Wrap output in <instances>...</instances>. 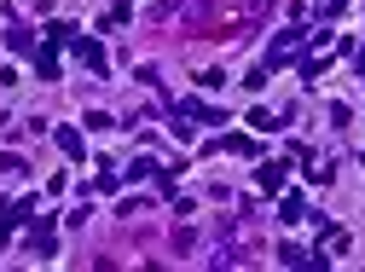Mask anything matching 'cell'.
<instances>
[{
	"mask_svg": "<svg viewBox=\"0 0 365 272\" xmlns=\"http://www.w3.org/2000/svg\"><path fill=\"white\" fill-rule=\"evenodd\" d=\"M24 220H29V197H24V203H6V209H0V244H12V232H18Z\"/></svg>",
	"mask_w": 365,
	"mask_h": 272,
	"instance_id": "6da1fadb",
	"label": "cell"
},
{
	"mask_svg": "<svg viewBox=\"0 0 365 272\" xmlns=\"http://www.w3.org/2000/svg\"><path fill=\"white\" fill-rule=\"evenodd\" d=\"M296 47H302V35H296V29H290V35H279V41H272V53H267V70L290 64V58H296Z\"/></svg>",
	"mask_w": 365,
	"mask_h": 272,
	"instance_id": "7a4b0ae2",
	"label": "cell"
},
{
	"mask_svg": "<svg viewBox=\"0 0 365 272\" xmlns=\"http://www.w3.org/2000/svg\"><path fill=\"white\" fill-rule=\"evenodd\" d=\"M58 151H64V157H81V133H76V127H58Z\"/></svg>",
	"mask_w": 365,
	"mask_h": 272,
	"instance_id": "8992f818",
	"label": "cell"
},
{
	"mask_svg": "<svg viewBox=\"0 0 365 272\" xmlns=\"http://www.w3.org/2000/svg\"><path fill=\"white\" fill-rule=\"evenodd\" d=\"M53 232H58V226H53V220H41V226H35V238H29V255H53V249H58Z\"/></svg>",
	"mask_w": 365,
	"mask_h": 272,
	"instance_id": "3957f363",
	"label": "cell"
},
{
	"mask_svg": "<svg viewBox=\"0 0 365 272\" xmlns=\"http://www.w3.org/2000/svg\"><path fill=\"white\" fill-rule=\"evenodd\" d=\"M24 168V157H12V151H0V174H18Z\"/></svg>",
	"mask_w": 365,
	"mask_h": 272,
	"instance_id": "ba28073f",
	"label": "cell"
},
{
	"mask_svg": "<svg viewBox=\"0 0 365 272\" xmlns=\"http://www.w3.org/2000/svg\"><path fill=\"white\" fill-rule=\"evenodd\" d=\"M359 75H365V53H359Z\"/></svg>",
	"mask_w": 365,
	"mask_h": 272,
	"instance_id": "9c48e42d",
	"label": "cell"
},
{
	"mask_svg": "<svg viewBox=\"0 0 365 272\" xmlns=\"http://www.w3.org/2000/svg\"><path fill=\"white\" fill-rule=\"evenodd\" d=\"M76 53H81L87 70H105V47H99V41H76Z\"/></svg>",
	"mask_w": 365,
	"mask_h": 272,
	"instance_id": "277c9868",
	"label": "cell"
},
{
	"mask_svg": "<svg viewBox=\"0 0 365 272\" xmlns=\"http://www.w3.org/2000/svg\"><path fill=\"white\" fill-rule=\"evenodd\" d=\"M6 41H12V53H35V35H29L24 23H12V35H6Z\"/></svg>",
	"mask_w": 365,
	"mask_h": 272,
	"instance_id": "5b68a950",
	"label": "cell"
},
{
	"mask_svg": "<svg viewBox=\"0 0 365 272\" xmlns=\"http://www.w3.org/2000/svg\"><path fill=\"white\" fill-rule=\"evenodd\" d=\"M220 145H226V151H238V157H255V151H261L255 140H220Z\"/></svg>",
	"mask_w": 365,
	"mask_h": 272,
	"instance_id": "52a82bcc",
	"label": "cell"
}]
</instances>
